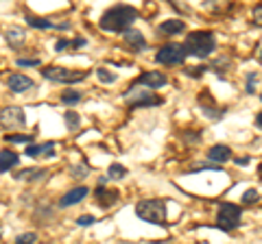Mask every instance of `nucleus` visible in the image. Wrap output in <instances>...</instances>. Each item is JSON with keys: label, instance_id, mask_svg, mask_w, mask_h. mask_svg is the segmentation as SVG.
Returning <instances> with one entry per match:
<instances>
[{"label": "nucleus", "instance_id": "obj_15", "mask_svg": "<svg viewBox=\"0 0 262 244\" xmlns=\"http://www.w3.org/2000/svg\"><path fill=\"white\" fill-rule=\"evenodd\" d=\"M96 203L101 207H110V205H114V203H118V199H120V192L118 190H105V188H96Z\"/></svg>", "mask_w": 262, "mask_h": 244}, {"label": "nucleus", "instance_id": "obj_5", "mask_svg": "<svg viewBox=\"0 0 262 244\" xmlns=\"http://www.w3.org/2000/svg\"><path fill=\"white\" fill-rule=\"evenodd\" d=\"M125 103H129L131 107H151V105H162V99L149 87H129L125 94H122Z\"/></svg>", "mask_w": 262, "mask_h": 244}, {"label": "nucleus", "instance_id": "obj_36", "mask_svg": "<svg viewBox=\"0 0 262 244\" xmlns=\"http://www.w3.org/2000/svg\"><path fill=\"white\" fill-rule=\"evenodd\" d=\"M236 161H238L241 166H247L249 164V157H241V159H236Z\"/></svg>", "mask_w": 262, "mask_h": 244}, {"label": "nucleus", "instance_id": "obj_25", "mask_svg": "<svg viewBox=\"0 0 262 244\" xmlns=\"http://www.w3.org/2000/svg\"><path fill=\"white\" fill-rule=\"evenodd\" d=\"M5 142H13V144H24V142H33V135H22V133H9L5 137Z\"/></svg>", "mask_w": 262, "mask_h": 244}, {"label": "nucleus", "instance_id": "obj_7", "mask_svg": "<svg viewBox=\"0 0 262 244\" xmlns=\"http://www.w3.org/2000/svg\"><path fill=\"white\" fill-rule=\"evenodd\" d=\"M155 61L162 63V66H182L186 61V53L182 44H166L162 46L158 55H155Z\"/></svg>", "mask_w": 262, "mask_h": 244}, {"label": "nucleus", "instance_id": "obj_22", "mask_svg": "<svg viewBox=\"0 0 262 244\" xmlns=\"http://www.w3.org/2000/svg\"><path fill=\"white\" fill-rule=\"evenodd\" d=\"M127 177V168L120 166V164H112L110 166V177L107 179H114V181H120V179Z\"/></svg>", "mask_w": 262, "mask_h": 244}, {"label": "nucleus", "instance_id": "obj_12", "mask_svg": "<svg viewBox=\"0 0 262 244\" xmlns=\"http://www.w3.org/2000/svg\"><path fill=\"white\" fill-rule=\"evenodd\" d=\"M7 85H9V89L11 92H15V94H24V92H29V89L35 85L33 81L27 77V75H11L9 77V81H7Z\"/></svg>", "mask_w": 262, "mask_h": 244}, {"label": "nucleus", "instance_id": "obj_34", "mask_svg": "<svg viewBox=\"0 0 262 244\" xmlns=\"http://www.w3.org/2000/svg\"><path fill=\"white\" fill-rule=\"evenodd\" d=\"M203 70H206V68H190V70H188V75H190V77H199Z\"/></svg>", "mask_w": 262, "mask_h": 244}, {"label": "nucleus", "instance_id": "obj_21", "mask_svg": "<svg viewBox=\"0 0 262 244\" xmlns=\"http://www.w3.org/2000/svg\"><path fill=\"white\" fill-rule=\"evenodd\" d=\"M63 120H66V127L70 129V131H77L79 125H81V118L77 111H66L63 113Z\"/></svg>", "mask_w": 262, "mask_h": 244}, {"label": "nucleus", "instance_id": "obj_30", "mask_svg": "<svg viewBox=\"0 0 262 244\" xmlns=\"http://www.w3.org/2000/svg\"><path fill=\"white\" fill-rule=\"evenodd\" d=\"M94 223H96V218H94V216H81L79 221H77L79 227H88V225H94Z\"/></svg>", "mask_w": 262, "mask_h": 244}, {"label": "nucleus", "instance_id": "obj_24", "mask_svg": "<svg viewBox=\"0 0 262 244\" xmlns=\"http://www.w3.org/2000/svg\"><path fill=\"white\" fill-rule=\"evenodd\" d=\"M258 81H260L258 72H249L247 75V94H256L258 92Z\"/></svg>", "mask_w": 262, "mask_h": 244}, {"label": "nucleus", "instance_id": "obj_29", "mask_svg": "<svg viewBox=\"0 0 262 244\" xmlns=\"http://www.w3.org/2000/svg\"><path fill=\"white\" fill-rule=\"evenodd\" d=\"M18 66H22V68H33V66H39V59H18Z\"/></svg>", "mask_w": 262, "mask_h": 244}, {"label": "nucleus", "instance_id": "obj_6", "mask_svg": "<svg viewBox=\"0 0 262 244\" xmlns=\"http://www.w3.org/2000/svg\"><path fill=\"white\" fill-rule=\"evenodd\" d=\"M44 79L53 81V83H77L88 77V70H68V68H57V66H48L42 70Z\"/></svg>", "mask_w": 262, "mask_h": 244}, {"label": "nucleus", "instance_id": "obj_27", "mask_svg": "<svg viewBox=\"0 0 262 244\" xmlns=\"http://www.w3.org/2000/svg\"><path fill=\"white\" fill-rule=\"evenodd\" d=\"M260 201V192L258 190H247L243 194V203L245 205H251V203H258Z\"/></svg>", "mask_w": 262, "mask_h": 244}, {"label": "nucleus", "instance_id": "obj_8", "mask_svg": "<svg viewBox=\"0 0 262 244\" xmlns=\"http://www.w3.org/2000/svg\"><path fill=\"white\" fill-rule=\"evenodd\" d=\"M0 125L5 129H24V109L22 107H5L0 111Z\"/></svg>", "mask_w": 262, "mask_h": 244}, {"label": "nucleus", "instance_id": "obj_9", "mask_svg": "<svg viewBox=\"0 0 262 244\" xmlns=\"http://www.w3.org/2000/svg\"><path fill=\"white\" fill-rule=\"evenodd\" d=\"M138 83L140 85H146L149 89H158L162 85H166L168 83V79L164 72H155V70H149V72H142L140 79H138Z\"/></svg>", "mask_w": 262, "mask_h": 244}, {"label": "nucleus", "instance_id": "obj_23", "mask_svg": "<svg viewBox=\"0 0 262 244\" xmlns=\"http://www.w3.org/2000/svg\"><path fill=\"white\" fill-rule=\"evenodd\" d=\"M79 101H81V92H79V89H68V92L61 94V103H66V105H75Z\"/></svg>", "mask_w": 262, "mask_h": 244}, {"label": "nucleus", "instance_id": "obj_20", "mask_svg": "<svg viewBox=\"0 0 262 244\" xmlns=\"http://www.w3.org/2000/svg\"><path fill=\"white\" fill-rule=\"evenodd\" d=\"M27 22L31 24V27H35V29H70V24H53L51 20H44V18H33V15H29Z\"/></svg>", "mask_w": 262, "mask_h": 244}, {"label": "nucleus", "instance_id": "obj_28", "mask_svg": "<svg viewBox=\"0 0 262 244\" xmlns=\"http://www.w3.org/2000/svg\"><path fill=\"white\" fill-rule=\"evenodd\" d=\"M35 240H37L35 233H22L15 238V244H35Z\"/></svg>", "mask_w": 262, "mask_h": 244}, {"label": "nucleus", "instance_id": "obj_31", "mask_svg": "<svg viewBox=\"0 0 262 244\" xmlns=\"http://www.w3.org/2000/svg\"><path fill=\"white\" fill-rule=\"evenodd\" d=\"M253 18H256L253 22L260 27V24H262V5H256V9H253Z\"/></svg>", "mask_w": 262, "mask_h": 244}, {"label": "nucleus", "instance_id": "obj_1", "mask_svg": "<svg viewBox=\"0 0 262 244\" xmlns=\"http://www.w3.org/2000/svg\"><path fill=\"white\" fill-rule=\"evenodd\" d=\"M136 20H138V11L131 5H116V7H110L101 15L98 27L103 31H110V33H122V31L131 29V24Z\"/></svg>", "mask_w": 262, "mask_h": 244}, {"label": "nucleus", "instance_id": "obj_33", "mask_svg": "<svg viewBox=\"0 0 262 244\" xmlns=\"http://www.w3.org/2000/svg\"><path fill=\"white\" fill-rule=\"evenodd\" d=\"M72 175H77V179H83V175H85V166H81V168H72Z\"/></svg>", "mask_w": 262, "mask_h": 244}, {"label": "nucleus", "instance_id": "obj_16", "mask_svg": "<svg viewBox=\"0 0 262 244\" xmlns=\"http://www.w3.org/2000/svg\"><path fill=\"white\" fill-rule=\"evenodd\" d=\"M18 164H20L18 153H13V151H9V149L0 151V173H9V170L15 168Z\"/></svg>", "mask_w": 262, "mask_h": 244}, {"label": "nucleus", "instance_id": "obj_3", "mask_svg": "<svg viewBox=\"0 0 262 244\" xmlns=\"http://www.w3.org/2000/svg\"><path fill=\"white\" fill-rule=\"evenodd\" d=\"M136 216L144 223L164 225L166 223V201L162 199H142L136 205Z\"/></svg>", "mask_w": 262, "mask_h": 244}, {"label": "nucleus", "instance_id": "obj_13", "mask_svg": "<svg viewBox=\"0 0 262 244\" xmlns=\"http://www.w3.org/2000/svg\"><path fill=\"white\" fill-rule=\"evenodd\" d=\"M90 194V188H85V185H79V188H72L68 194H63L61 201H59V205L61 207H70V205H75V203H81L85 197Z\"/></svg>", "mask_w": 262, "mask_h": 244}, {"label": "nucleus", "instance_id": "obj_10", "mask_svg": "<svg viewBox=\"0 0 262 244\" xmlns=\"http://www.w3.org/2000/svg\"><path fill=\"white\" fill-rule=\"evenodd\" d=\"M232 159V149L225 144H216V146H212V149L208 151V161L210 164H214V166H221V164H225V161Z\"/></svg>", "mask_w": 262, "mask_h": 244}, {"label": "nucleus", "instance_id": "obj_2", "mask_svg": "<svg viewBox=\"0 0 262 244\" xmlns=\"http://www.w3.org/2000/svg\"><path fill=\"white\" fill-rule=\"evenodd\" d=\"M216 48V37L210 31H194L186 37L184 42V53L186 57H196V59H208Z\"/></svg>", "mask_w": 262, "mask_h": 244}, {"label": "nucleus", "instance_id": "obj_19", "mask_svg": "<svg viewBox=\"0 0 262 244\" xmlns=\"http://www.w3.org/2000/svg\"><path fill=\"white\" fill-rule=\"evenodd\" d=\"M186 24L184 20H166L160 24V33H166V35H177V33H184Z\"/></svg>", "mask_w": 262, "mask_h": 244}, {"label": "nucleus", "instance_id": "obj_26", "mask_svg": "<svg viewBox=\"0 0 262 244\" xmlns=\"http://www.w3.org/2000/svg\"><path fill=\"white\" fill-rule=\"evenodd\" d=\"M96 77L103 81V83H114V81H116V75H114V72H110L107 68H98L96 70Z\"/></svg>", "mask_w": 262, "mask_h": 244}, {"label": "nucleus", "instance_id": "obj_17", "mask_svg": "<svg viewBox=\"0 0 262 244\" xmlns=\"http://www.w3.org/2000/svg\"><path fill=\"white\" fill-rule=\"evenodd\" d=\"M27 155L29 157H37V155H55V144L53 142H44V144H31L27 146Z\"/></svg>", "mask_w": 262, "mask_h": 244}, {"label": "nucleus", "instance_id": "obj_11", "mask_svg": "<svg viewBox=\"0 0 262 244\" xmlns=\"http://www.w3.org/2000/svg\"><path fill=\"white\" fill-rule=\"evenodd\" d=\"M122 42H125V44L131 48V51H144V48H146L144 35L140 33V31H136V29L122 31Z\"/></svg>", "mask_w": 262, "mask_h": 244}, {"label": "nucleus", "instance_id": "obj_4", "mask_svg": "<svg viewBox=\"0 0 262 244\" xmlns=\"http://www.w3.org/2000/svg\"><path fill=\"white\" fill-rule=\"evenodd\" d=\"M241 216H243V209L238 205H234V203H221L216 211V227L227 233L234 231L241 225Z\"/></svg>", "mask_w": 262, "mask_h": 244}, {"label": "nucleus", "instance_id": "obj_32", "mask_svg": "<svg viewBox=\"0 0 262 244\" xmlns=\"http://www.w3.org/2000/svg\"><path fill=\"white\" fill-rule=\"evenodd\" d=\"M68 46H70L68 39H59V42L55 44V51H57V53H61V51H66V48H68Z\"/></svg>", "mask_w": 262, "mask_h": 244}, {"label": "nucleus", "instance_id": "obj_14", "mask_svg": "<svg viewBox=\"0 0 262 244\" xmlns=\"http://www.w3.org/2000/svg\"><path fill=\"white\" fill-rule=\"evenodd\" d=\"M5 39L11 48H22L24 44H27V31L20 29V27H9L7 33H5Z\"/></svg>", "mask_w": 262, "mask_h": 244}, {"label": "nucleus", "instance_id": "obj_18", "mask_svg": "<svg viewBox=\"0 0 262 244\" xmlns=\"http://www.w3.org/2000/svg\"><path fill=\"white\" fill-rule=\"evenodd\" d=\"M46 177V168H27V170H20L15 179H20V181H37V179H44Z\"/></svg>", "mask_w": 262, "mask_h": 244}, {"label": "nucleus", "instance_id": "obj_35", "mask_svg": "<svg viewBox=\"0 0 262 244\" xmlns=\"http://www.w3.org/2000/svg\"><path fill=\"white\" fill-rule=\"evenodd\" d=\"M72 46H75V48H81V46H85V39H83V37H81V39H75V42H72Z\"/></svg>", "mask_w": 262, "mask_h": 244}]
</instances>
